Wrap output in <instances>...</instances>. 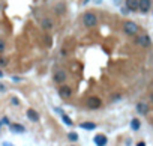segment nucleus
Segmentation results:
<instances>
[{
  "mask_svg": "<svg viewBox=\"0 0 153 146\" xmlns=\"http://www.w3.org/2000/svg\"><path fill=\"white\" fill-rule=\"evenodd\" d=\"M93 142H95L96 146H105L108 140H107V136H104V134H98V136H95Z\"/></svg>",
  "mask_w": 153,
  "mask_h": 146,
  "instance_id": "obj_10",
  "label": "nucleus"
},
{
  "mask_svg": "<svg viewBox=\"0 0 153 146\" xmlns=\"http://www.w3.org/2000/svg\"><path fill=\"white\" fill-rule=\"evenodd\" d=\"M9 128H11V131H14V133H24L26 131V128L20 124H9Z\"/></svg>",
  "mask_w": 153,
  "mask_h": 146,
  "instance_id": "obj_13",
  "label": "nucleus"
},
{
  "mask_svg": "<svg viewBox=\"0 0 153 146\" xmlns=\"http://www.w3.org/2000/svg\"><path fill=\"white\" fill-rule=\"evenodd\" d=\"M8 65V60L5 57H0V66H6Z\"/></svg>",
  "mask_w": 153,
  "mask_h": 146,
  "instance_id": "obj_19",
  "label": "nucleus"
},
{
  "mask_svg": "<svg viewBox=\"0 0 153 146\" xmlns=\"http://www.w3.org/2000/svg\"><path fill=\"white\" fill-rule=\"evenodd\" d=\"M135 108H137V111L140 115H147L149 111H150V107H149V104L147 102H144V101H140V102H137V106H135Z\"/></svg>",
  "mask_w": 153,
  "mask_h": 146,
  "instance_id": "obj_8",
  "label": "nucleus"
},
{
  "mask_svg": "<svg viewBox=\"0 0 153 146\" xmlns=\"http://www.w3.org/2000/svg\"><path fill=\"white\" fill-rule=\"evenodd\" d=\"M3 51H5V41L0 39V53H3Z\"/></svg>",
  "mask_w": 153,
  "mask_h": 146,
  "instance_id": "obj_20",
  "label": "nucleus"
},
{
  "mask_svg": "<svg viewBox=\"0 0 153 146\" xmlns=\"http://www.w3.org/2000/svg\"><path fill=\"white\" fill-rule=\"evenodd\" d=\"M123 32L128 36H137L138 32H140V27H138V24L134 23V21H125L123 23Z\"/></svg>",
  "mask_w": 153,
  "mask_h": 146,
  "instance_id": "obj_1",
  "label": "nucleus"
},
{
  "mask_svg": "<svg viewBox=\"0 0 153 146\" xmlns=\"http://www.w3.org/2000/svg\"><path fill=\"white\" fill-rule=\"evenodd\" d=\"M69 140H72V142H75V140H78V134L77 133H69Z\"/></svg>",
  "mask_w": 153,
  "mask_h": 146,
  "instance_id": "obj_18",
  "label": "nucleus"
},
{
  "mask_svg": "<svg viewBox=\"0 0 153 146\" xmlns=\"http://www.w3.org/2000/svg\"><path fill=\"white\" fill-rule=\"evenodd\" d=\"M152 9V0H138V11L147 14Z\"/></svg>",
  "mask_w": 153,
  "mask_h": 146,
  "instance_id": "obj_6",
  "label": "nucleus"
},
{
  "mask_svg": "<svg viewBox=\"0 0 153 146\" xmlns=\"http://www.w3.org/2000/svg\"><path fill=\"white\" fill-rule=\"evenodd\" d=\"M140 127H141V122L138 121V119H137V117H135V119H132V121H131V128H132V130H134V131H137V130H140Z\"/></svg>",
  "mask_w": 153,
  "mask_h": 146,
  "instance_id": "obj_15",
  "label": "nucleus"
},
{
  "mask_svg": "<svg viewBox=\"0 0 153 146\" xmlns=\"http://www.w3.org/2000/svg\"><path fill=\"white\" fill-rule=\"evenodd\" d=\"M149 98H150V101L153 102V93H150V95H149Z\"/></svg>",
  "mask_w": 153,
  "mask_h": 146,
  "instance_id": "obj_26",
  "label": "nucleus"
},
{
  "mask_svg": "<svg viewBox=\"0 0 153 146\" xmlns=\"http://www.w3.org/2000/svg\"><path fill=\"white\" fill-rule=\"evenodd\" d=\"M54 11H56V14H63V12H65V5H63V3L57 5V6H56V9H54Z\"/></svg>",
  "mask_w": 153,
  "mask_h": 146,
  "instance_id": "obj_17",
  "label": "nucleus"
},
{
  "mask_svg": "<svg viewBox=\"0 0 153 146\" xmlns=\"http://www.w3.org/2000/svg\"><path fill=\"white\" fill-rule=\"evenodd\" d=\"M135 44H138L143 48H149V47H152V39H150L149 35L144 33V35H138L137 38H135Z\"/></svg>",
  "mask_w": 153,
  "mask_h": 146,
  "instance_id": "obj_3",
  "label": "nucleus"
},
{
  "mask_svg": "<svg viewBox=\"0 0 153 146\" xmlns=\"http://www.w3.org/2000/svg\"><path fill=\"white\" fill-rule=\"evenodd\" d=\"M125 5H126V9L131 11V12L138 11V0H126Z\"/></svg>",
  "mask_w": 153,
  "mask_h": 146,
  "instance_id": "obj_9",
  "label": "nucleus"
},
{
  "mask_svg": "<svg viewBox=\"0 0 153 146\" xmlns=\"http://www.w3.org/2000/svg\"><path fill=\"white\" fill-rule=\"evenodd\" d=\"M68 79V72L65 70H57L56 72H54V81L62 84V83H65Z\"/></svg>",
  "mask_w": 153,
  "mask_h": 146,
  "instance_id": "obj_5",
  "label": "nucleus"
},
{
  "mask_svg": "<svg viewBox=\"0 0 153 146\" xmlns=\"http://www.w3.org/2000/svg\"><path fill=\"white\" fill-rule=\"evenodd\" d=\"M41 26H42V29H45V30H51L54 27V21L51 18H42Z\"/></svg>",
  "mask_w": 153,
  "mask_h": 146,
  "instance_id": "obj_11",
  "label": "nucleus"
},
{
  "mask_svg": "<svg viewBox=\"0 0 153 146\" xmlns=\"http://www.w3.org/2000/svg\"><path fill=\"white\" fill-rule=\"evenodd\" d=\"M81 128H83V130H95V128H96V124L95 122H83V124H81L80 125Z\"/></svg>",
  "mask_w": 153,
  "mask_h": 146,
  "instance_id": "obj_14",
  "label": "nucleus"
},
{
  "mask_svg": "<svg viewBox=\"0 0 153 146\" xmlns=\"http://www.w3.org/2000/svg\"><path fill=\"white\" fill-rule=\"evenodd\" d=\"M3 124H6V125H9V121H8V119H6V117H3Z\"/></svg>",
  "mask_w": 153,
  "mask_h": 146,
  "instance_id": "obj_23",
  "label": "nucleus"
},
{
  "mask_svg": "<svg viewBox=\"0 0 153 146\" xmlns=\"http://www.w3.org/2000/svg\"><path fill=\"white\" fill-rule=\"evenodd\" d=\"M3 146H14V145H11V143H8V142H5V143H3Z\"/></svg>",
  "mask_w": 153,
  "mask_h": 146,
  "instance_id": "obj_25",
  "label": "nucleus"
},
{
  "mask_svg": "<svg viewBox=\"0 0 153 146\" xmlns=\"http://www.w3.org/2000/svg\"><path fill=\"white\" fill-rule=\"evenodd\" d=\"M2 77H3V72H2V71H0V79H2Z\"/></svg>",
  "mask_w": 153,
  "mask_h": 146,
  "instance_id": "obj_27",
  "label": "nucleus"
},
{
  "mask_svg": "<svg viewBox=\"0 0 153 146\" xmlns=\"http://www.w3.org/2000/svg\"><path fill=\"white\" fill-rule=\"evenodd\" d=\"M5 90H6V88H5L2 83H0V92H5Z\"/></svg>",
  "mask_w": 153,
  "mask_h": 146,
  "instance_id": "obj_21",
  "label": "nucleus"
},
{
  "mask_svg": "<svg viewBox=\"0 0 153 146\" xmlns=\"http://www.w3.org/2000/svg\"><path fill=\"white\" fill-rule=\"evenodd\" d=\"M26 113H27V117H29L32 122H39V115L36 113L33 108H29V110L26 111Z\"/></svg>",
  "mask_w": 153,
  "mask_h": 146,
  "instance_id": "obj_12",
  "label": "nucleus"
},
{
  "mask_svg": "<svg viewBox=\"0 0 153 146\" xmlns=\"http://www.w3.org/2000/svg\"><path fill=\"white\" fill-rule=\"evenodd\" d=\"M57 111H59V113L62 115V121H63V122H65L66 125H72V121H71V117H68L66 115H63V113H62V110H57Z\"/></svg>",
  "mask_w": 153,
  "mask_h": 146,
  "instance_id": "obj_16",
  "label": "nucleus"
},
{
  "mask_svg": "<svg viewBox=\"0 0 153 146\" xmlns=\"http://www.w3.org/2000/svg\"><path fill=\"white\" fill-rule=\"evenodd\" d=\"M59 95L62 98H71L72 95V88L71 86H66V84H62L59 88Z\"/></svg>",
  "mask_w": 153,
  "mask_h": 146,
  "instance_id": "obj_7",
  "label": "nucleus"
},
{
  "mask_svg": "<svg viewBox=\"0 0 153 146\" xmlns=\"http://www.w3.org/2000/svg\"><path fill=\"white\" fill-rule=\"evenodd\" d=\"M83 24L86 26V27H89V29L95 27V26L98 24V17L93 12H86L83 15Z\"/></svg>",
  "mask_w": 153,
  "mask_h": 146,
  "instance_id": "obj_2",
  "label": "nucleus"
},
{
  "mask_svg": "<svg viewBox=\"0 0 153 146\" xmlns=\"http://www.w3.org/2000/svg\"><path fill=\"white\" fill-rule=\"evenodd\" d=\"M101 104H102V101H101V98H99V97H89L86 99V106L89 108H92V110L99 108V107H101Z\"/></svg>",
  "mask_w": 153,
  "mask_h": 146,
  "instance_id": "obj_4",
  "label": "nucleus"
},
{
  "mask_svg": "<svg viewBox=\"0 0 153 146\" xmlns=\"http://www.w3.org/2000/svg\"><path fill=\"white\" fill-rule=\"evenodd\" d=\"M12 102H14V104L17 106V104H18V99H17V98H12Z\"/></svg>",
  "mask_w": 153,
  "mask_h": 146,
  "instance_id": "obj_22",
  "label": "nucleus"
},
{
  "mask_svg": "<svg viewBox=\"0 0 153 146\" xmlns=\"http://www.w3.org/2000/svg\"><path fill=\"white\" fill-rule=\"evenodd\" d=\"M137 146H146V143H144V142H140V143H138Z\"/></svg>",
  "mask_w": 153,
  "mask_h": 146,
  "instance_id": "obj_24",
  "label": "nucleus"
}]
</instances>
